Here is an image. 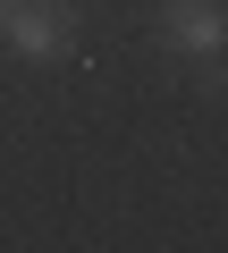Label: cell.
<instances>
[{
  "label": "cell",
  "instance_id": "obj_1",
  "mask_svg": "<svg viewBox=\"0 0 228 253\" xmlns=\"http://www.w3.org/2000/svg\"><path fill=\"white\" fill-rule=\"evenodd\" d=\"M17 59H68L76 51V9L68 0H9V17H0Z\"/></svg>",
  "mask_w": 228,
  "mask_h": 253
},
{
  "label": "cell",
  "instance_id": "obj_2",
  "mask_svg": "<svg viewBox=\"0 0 228 253\" xmlns=\"http://www.w3.org/2000/svg\"><path fill=\"white\" fill-rule=\"evenodd\" d=\"M161 42L186 51V59H220L228 51V9L220 0H169L161 9Z\"/></svg>",
  "mask_w": 228,
  "mask_h": 253
},
{
  "label": "cell",
  "instance_id": "obj_3",
  "mask_svg": "<svg viewBox=\"0 0 228 253\" xmlns=\"http://www.w3.org/2000/svg\"><path fill=\"white\" fill-rule=\"evenodd\" d=\"M0 17H9V0H0Z\"/></svg>",
  "mask_w": 228,
  "mask_h": 253
}]
</instances>
